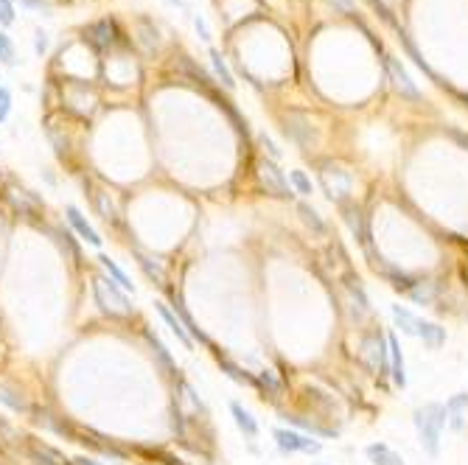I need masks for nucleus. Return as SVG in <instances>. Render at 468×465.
I'll return each instance as SVG.
<instances>
[{
  "mask_svg": "<svg viewBox=\"0 0 468 465\" xmlns=\"http://www.w3.org/2000/svg\"><path fill=\"white\" fill-rule=\"evenodd\" d=\"M412 424H415L421 449H424L429 457H438V454H441V435H443V429H446V424H449L446 404L429 401V404L418 407L415 415H412Z\"/></svg>",
  "mask_w": 468,
  "mask_h": 465,
  "instance_id": "f257e3e1",
  "label": "nucleus"
},
{
  "mask_svg": "<svg viewBox=\"0 0 468 465\" xmlns=\"http://www.w3.org/2000/svg\"><path fill=\"white\" fill-rule=\"evenodd\" d=\"M93 297L101 306V311L110 314V317H132V311H135L129 294L112 277H107V275H96V280H93Z\"/></svg>",
  "mask_w": 468,
  "mask_h": 465,
  "instance_id": "f03ea898",
  "label": "nucleus"
},
{
  "mask_svg": "<svg viewBox=\"0 0 468 465\" xmlns=\"http://www.w3.org/2000/svg\"><path fill=\"white\" fill-rule=\"evenodd\" d=\"M320 183H323L328 199H334L337 205L348 202L353 183H351V174L342 166H337V163H320Z\"/></svg>",
  "mask_w": 468,
  "mask_h": 465,
  "instance_id": "7ed1b4c3",
  "label": "nucleus"
},
{
  "mask_svg": "<svg viewBox=\"0 0 468 465\" xmlns=\"http://www.w3.org/2000/svg\"><path fill=\"white\" fill-rule=\"evenodd\" d=\"M255 171H258V183H261V188H264L266 194H272V197H278V199H289V197H292L289 180H286V174L278 169L275 160H261V163L255 166Z\"/></svg>",
  "mask_w": 468,
  "mask_h": 465,
  "instance_id": "20e7f679",
  "label": "nucleus"
},
{
  "mask_svg": "<svg viewBox=\"0 0 468 465\" xmlns=\"http://www.w3.org/2000/svg\"><path fill=\"white\" fill-rule=\"evenodd\" d=\"M272 438L283 454H320L323 452L320 440H311L294 429H272Z\"/></svg>",
  "mask_w": 468,
  "mask_h": 465,
  "instance_id": "39448f33",
  "label": "nucleus"
},
{
  "mask_svg": "<svg viewBox=\"0 0 468 465\" xmlns=\"http://www.w3.org/2000/svg\"><path fill=\"white\" fill-rule=\"evenodd\" d=\"M387 73H390V79H393V87H396L404 98L421 101V90L415 87V81L410 79V73L404 70V65H401L396 56H387Z\"/></svg>",
  "mask_w": 468,
  "mask_h": 465,
  "instance_id": "423d86ee",
  "label": "nucleus"
},
{
  "mask_svg": "<svg viewBox=\"0 0 468 465\" xmlns=\"http://www.w3.org/2000/svg\"><path fill=\"white\" fill-rule=\"evenodd\" d=\"M286 135L294 140V143H300L303 149H308V146H314L317 143V135H314V129H311V124H308V118L306 115H300V112H289L286 115Z\"/></svg>",
  "mask_w": 468,
  "mask_h": 465,
  "instance_id": "0eeeda50",
  "label": "nucleus"
},
{
  "mask_svg": "<svg viewBox=\"0 0 468 465\" xmlns=\"http://www.w3.org/2000/svg\"><path fill=\"white\" fill-rule=\"evenodd\" d=\"M65 219H67V225L73 228V232H76L82 241H87L90 247H101V235H98V230L87 222V216H84L76 205H65Z\"/></svg>",
  "mask_w": 468,
  "mask_h": 465,
  "instance_id": "6e6552de",
  "label": "nucleus"
},
{
  "mask_svg": "<svg viewBox=\"0 0 468 465\" xmlns=\"http://www.w3.org/2000/svg\"><path fill=\"white\" fill-rule=\"evenodd\" d=\"M25 454L37 465H70V460H65L62 452H56L53 446L42 443L37 438H25Z\"/></svg>",
  "mask_w": 468,
  "mask_h": 465,
  "instance_id": "1a4fd4ad",
  "label": "nucleus"
},
{
  "mask_svg": "<svg viewBox=\"0 0 468 465\" xmlns=\"http://www.w3.org/2000/svg\"><path fill=\"white\" fill-rule=\"evenodd\" d=\"M339 211H342V219H345V225L351 228V232H353L365 247H370V232H368V222H365L362 211H359L353 202H342Z\"/></svg>",
  "mask_w": 468,
  "mask_h": 465,
  "instance_id": "9d476101",
  "label": "nucleus"
},
{
  "mask_svg": "<svg viewBox=\"0 0 468 465\" xmlns=\"http://www.w3.org/2000/svg\"><path fill=\"white\" fill-rule=\"evenodd\" d=\"M387 348H390V376H393V384L404 390L407 387V365H404V353H401V345H398L396 334L387 336Z\"/></svg>",
  "mask_w": 468,
  "mask_h": 465,
  "instance_id": "9b49d317",
  "label": "nucleus"
},
{
  "mask_svg": "<svg viewBox=\"0 0 468 465\" xmlns=\"http://www.w3.org/2000/svg\"><path fill=\"white\" fill-rule=\"evenodd\" d=\"M155 308H157V314H160V320H163V322H166V325H169V328H171V334H174V336H177V339H180V345H183V348H188V351H191V348H194V339H191V334H188V331H186V328H183V322H180V317H177V314H174V308H169V306H166V303H163V300H157V303H155Z\"/></svg>",
  "mask_w": 468,
  "mask_h": 465,
  "instance_id": "f8f14e48",
  "label": "nucleus"
},
{
  "mask_svg": "<svg viewBox=\"0 0 468 465\" xmlns=\"http://www.w3.org/2000/svg\"><path fill=\"white\" fill-rule=\"evenodd\" d=\"M230 415H233L238 432H241L247 440H255V438H258V421L252 418V412H249V410H244L238 401H230Z\"/></svg>",
  "mask_w": 468,
  "mask_h": 465,
  "instance_id": "ddd939ff",
  "label": "nucleus"
},
{
  "mask_svg": "<svg viewBox=\"0 0 468 465\" xmlns=\"http://www.w3.org/2000/svg\"><path fill=\"white\" fill-rule=\"evenodd\" d=\"M216 365H219V370L235 381V384H241V387H258V381H255V376H249L241 365H235L233 359H228V356H216Z\"/></svg>",
  "mask_w": 468,
  "mask_h": 465,
  "instance_id": "4468645a",
  "label": "nucleus"
},
{
  "mask_svg": "<svg viewBox=\"0 0 468 465\" xmlns=\"http://www.w3.org/2000/svg\"><path fill=\"white\" fill-rule=\"evenodd\" d=\"M135 261H138L141 272H143L155 286H166V269H163L160 261H155L152 255H146V252H141V249H135Z\"/></svg>",
  "mask_w": 468,
  "mask_h": 465,
  "instance_id": "2eb2a0df",
  "label": "nucleus"
},
{
  "mask_svg": "<svg viewBox=\"0 0 468 465\" xmlns=\"http://www.w3.org/2000/svg\"><path fill=\"white\" fill-rule=\"evenodd\" d=\"M98 263H101L104 275H107V277H112V280H115V283H118L126 294H135V283H132V277H129V275H126V272H124V269H121V266H118L110 255H104V252H101V255H98Z\"/></svg>",
  "mask_w": 468,
  "mask_h": 465,
  "instance_id": "dca6fc26",
  "label": "nucleus"
},
{
  "mask_svg": "<svg viewBox=\"0 0 468 465\" xmlns=\"http://www.w3.org/2000/svg\"><path fill=\"white\" fill-rule=\"evenodd\" d=\"M468 410V393H455L446 401V412H449V426L455 432H463V415Z\"/></svg>",
  "mask_w": 468,
  "mask_h": 465,
  "instance_id": "f3484780",
  "label": "nucleus"
},
{
  "mask_svg": "<svg viewBox=\"0 0 468 465\" xmlns=\"http://www.w3.org/2000/svg\"><path fill=\"white\" fill-rule=\"evenodd\" d=\"M365 454L370 457L373 465H404V457L398 452H393L387 443H370L365 449Z\"/></svg>",
  "mask_w": 468,
  "mask_h": 465,
  "instance_id": "a211bd4d",
  "label": "nucleus"
},
{
  "mask_svg": "<svg viewBox=\"0 0 468 465\" xmlns=\"http://www.w3.org/2000/svg\"><path fill=\"white\" fill-rule=\"evenodd\" d=\"M393 320L398 325V331L404 336H418V328H421V317H415L407 306H393Z\"/></svg>",
  "mask_w": 468,
  "mask_h": 465,
  "instance_id": "6ab92c4d",
  "label": "nucleus"
},
{
  "mask_svg": "<svg viewBox=\"0 0 468 465\" xmlns=\"http://www.w3.org/2000/svg\"><path fill=\"white\" fill-rule=\"evenodd\" d=\"M418 336H421V339H424V345H427V348H432V351H438V348H443V345H446V328H441L438 322H424V320H421Z\"/></svg>",
  "mask_w": 468,
  "mask_h": 465,
  "instance_id": "aec40b11",
  "label": "nucleus"
},
{
  "mask_svg": "<svg viewBox=\"0 0 468 465\" xmlns=\"http://www.w3.org/2000/svg\"><path fill=\"white\" fill-rule=\"evenodd\" d=\"M174 314H177V317H180V322H183V328H186V331H188V334H191V339H200V342H202V345H211V342H208V336H205V334H202V328H197V322H194V317H191V314H188V311H186V306H183V303H180V297H177V294H174Z\"/></svg>",
  "mask_w": 468,
  "mask_h": 465,
  "instance_id": "412c9836",
  "label": "nucleus"
},
{
  "mask_svg": "<svg viewBox=\"0 0 468 465\" xmlns=\"http://www.w3.org/2000/svg\"><path fill=\"white\" fill-rule=\"evenodd\" d=\"M407 297L415 300V303H421V306H429L438 297V283H432V280H415V286L407 292Z\"/></svg>",
  "mask_w": 468,
  "mask_h": 465,
  "instance_id": "4be33fe9",
  "label": "nucleus"
},
{
  "mask_svg": "<svg viewBox=\"0 0 468 465\" xmlns=\"http://www.w3.org/2000/svg\"><path fill=\"white\" fill-rule=\"evenodd\" d=\"M297 214H300V219H303V225L308 228V230L314 232V235H325V222L320 219V214L311 208V205H306V202H300L297 205Z\"/></svg>",
  "mask_w": 468,
  "mask_h": 465,
  "instance_id": "5701e85b",
  "label": "nucleus"
},
{
  "mask_svg": "<svg viewBox=\"0 0 468 465\" xmlns=\"http://www.w3.org/2000/svg\"><path fill=\"white\" fill-rule=\"evenodd\" d=\"M90 39H93V45L96 48H110L112 45V22H96V25H90Z\"/></svg>",
  "mask_w": 468,
  "mask_h": 465,
  "instance_id": "b1692460",
  "label": "nucleus"
},
{
  "mask_svg": "<svg viewBox=\"0 0 468 465\" xmlns=\"http://www.w3.org/2000/svg\"><path fill=\"white\" fill-rule=\"evenodd\" d=\"M255 381H258V390H264L272 401H278V398H280V381L275 379V373H272V370H261V373L255 376Z\"/></svg>",
  "mask_w": 468,
  "mask_h": 465,
  "instance_id": "393cba45",
  "label": "nucleus"
},
{
  "mask_svg": "<svg viewBox=\"0 0 468 465\" xmlns=\"http://www.w3.org/2000/svg\"><path fill=\"white\" fill-rule=\"evenodd\" d=\"M211 62H214V70H216V79L228 87V90H233L235 81H233V73H230V67H228V62H225V56L219 53V51H211Z\"/></svg>",
  "mask_w": 468,
  "mask_h": 465,
  "instance_id": "a878e982",
  "label": "nucleus"
},
{
  "mask_svg": "<svg viewBox=\"0 0 468 465\" xmlns=\"http://www.w3.org/2000/svg\"><path fill=\"white\" fill-rule=\"evenodd\" d=\"M146 339H149V345H152V351H155V356H157V359H160V365H163V367H166V370H169V373H174V370H177V367H174V359H171V353H169V351H166V345H163V342H160V339H157V336H155V334H152V331H146Z\"/></svg>",
  "mask_w": 468,
  "mask_h": 465,
  "instance_id": "bb28decb",
  "label": "nucleus"
},
{
  "mask_svg": "<svg viewBox=\"0 0 468 465\" xmlns=\"http://www.w3.org/2000/svg\"><path fill=\"white\" fill-rule=\"evenodd\" d=\"M0 404H6V407L14 410V412H28V404H25L14 390H8V387H3V384H0Z\"/></svg>",
  "mask_w": 468,
  "mask_h": 465,
  "instance_id": "cd10ccee",
  "label": "nucleus"
},
{
  "mask_svg": "<svg viewBox=\"0 0 468 465\" xmlns=\"http://www.w3.org/2000/svg\"><path fill=\"white\" fill-rule=\"evenodd\" d=\"M289 183L297 188V194H303V197H311L314 194V185H311V180L306 177V171H289Z\"/></svg>",
  "mask_w": 468,
  "mask_h": 465,
  "instance_id": "c85d7f7f",
  "label": "nucleus"
},
{
  "mask_svg": "<svg viewBox=\"0 0 468 465\" xmlns=\"http://www.w3.org/2000/svg\"><path fill=\"white\" fill-rule=\"evenodd\" d=\"M289 424H294L297 429H303V432H314V435H331V432H325V429H320L317 424H311V421H306V418H286Z\"/></svg>",
  "mask_w": 468,
  "mask_h": 465,
  "instance_id": "c756f323",
  "label": "nucleus"
},
{
  "mask_svg": "<svg viewBox=\"0 0 468 465\" xmlns=\"http://www.w3.org/2000/svg\"><path fill=\"white\" fill-rule=\"evenodd\" d=\"M0 62H14V48L6 34H0Z\"/></svg>",
  "mask_w": 468,
  "mask_h": 465,
  "instance_id": "7c9ffc66",
  "label": "nucleus"
},
{
  "mask_svg": "<svg viewBox=\"0 0 468 465\" xmlns=\"http://www.w3.org/2000/svg\"><path fill=\"white\" fill-rule=\"evenodd\" d=\"M14 22V6L11 0H0V25H11Z\"/></svg>",
  "mask_w": 468,
  "mask_h": 465,
  "instance_id": "2f4dec72",
  "label": "nucleus"
},
{
  "mask_svg": "<svg viewBox=\"0 0 468 465\" xmlns=\"http://www.w3.org/2000/svg\"><path fill=\"white\" fill-rule=\"evenodd\" d=\"M8 112H11V93L6 87H0V124L8 118Z\"/></svg>",
  "mask_w": 468,
  "mask_h": 465,
  "instance_id": "473e14b6",
  "label": "nucleus"
},
{
  "mask_svg": "<svg viewBox=\"0 0 468 465\" xmlns=\"http://www.w3.org/2000/svg\"><path fill=\"white\" fill-rule=\"evenodd\" d=\"M258 140H261V146L269 152V157H272V160H278V157H280V149L275 146V140H272L266 132H261V135H258Z\"/></svg>",
  "mask_w": 468,
  "mask_h": 465,
  "instance_id": "72a5a7b5",
  "label": "nucleus"
},
{
  "mask_svg": "<svg viewBox=\"0 0 468 465\" xmlns=\"http://www.w3.org/2000/svg\"><path fill=\"white\" fill-rule=\"evenodd\" d=\"M194 25H197V31H200V37H202V39H205V42H208V39H211V31H208V22H205V20H202V17H197V20H194Z\"/></svg>",
  "mask_w": 468,
  "mask_h": 465,
  "instance_id": "f704fd0d",
  "label": "nucleus"
},
{
  "mask_svg": "<svg viewBox=\"0 0 468 465\" xmlns=\"http://www.w3.org/2000/svg\"><path fill=\"white\" fill-rule=\"evenodd\" d=\"M34 48H37V53H42V51L48 48V37H45L42 31H37V45H34Z\"/></svg>",
  "mask_w": 468,
  "mask_h": 465,
  "instance_id": "c9c22d12",
  "label": "nucleus"
},
{
  "mask_svg": "<svg viewBox=\"0 0 468 465\" xmlns=\"http://www.w3.org/2000/svg\"><path fill=\"white\" fill-rule=\"evenodd\" d=\"M76 465H101V463H96V460H90V457H79Z\"/></svg>",
  "mask_w": 468,
  "mask_h": 465,
  "instance_id": "e433bc0d",
  "label": "nucleus"
}]
</instances>
